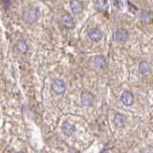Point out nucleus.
Returning a JSON list of instances; mask_svg holds the SVG:
<instances>
[{
  "instance_id": "obj_11",
  "label": "nucleus",
  "mask_w": 153,
  "mask_h": 153,
  "mask_svg": "<svg viewBox=\"0 0 153 153\" xmlns=\"http://www.w3.org/2000/svg\"><path fill=\"white\" fill-rule=\"evenodd\" d=\"M139 72H140V74L143 76H148L150 74L151 72V68H150V65L147 63L146 61H143L140 63L139 65Z\"/></svg>"
},
{
  "instance_id": "obj_2",
  "label": "nucleus",
  "mask_w": 153,
  "mask_h": 153,
  "mask_svg": "<svg viewBox=\"0 0 153 153\" xmlns=\"http://www.w3.org/2000/svg\"><path fill=\"white\" fill-rule=\"evenodd\" d=\"M128 37H129V33H128L127 30H126V29H123V28L117 29L116 32L114 33V36H113L114 40L119 42V43L126 42Z\"/></svg>"
},
{
  "instance_id": "obj_4",
  "label": "nucleus",
  "mask_w": 153,
  "mask_h": 153,
  "mask_svg": "<svg viewBox=\"0 0 153 153\" xmlns=\"http://www.w3.org/2000/svg\"><path fill=\"white\" fill-rule=\"evenodd\" d=\"M61 24L67 29H73L75 27V19L71 14L66 13L64 16H62L61 17Z\"/></svg>"
},
{
  "instance_id": "obj_13",
  "label": "nucleus",
  "mask_w": 153,
  "mask_h": 153,
  "mask_svg": "<svg viewBox=\"0 0 153 153\" xmlns=\"http://www.w3.org/2000/svg\"><path fill=\"white\" fill-rule=\"evenodd\" d=\"M96 7H97L100 11L105 12L108 9L107 0H97V1H96Z\"/></svg>"
},
{
  "instance_id": "obj_9",
  "label": "nucleus",
  "mask_w": 153,
  "mask_h": 153,
  "mask_svg": "<svg viewBox=\"0 0 153 153\" xmlns=\"http://www.w3.org/2000/svg\"><path fill=\"white\" fill-rule=\"evenodd\" d=\"M61 130H62V132H63V134L65 136H72L76 132V126H74L73 123L65 122L61 126Z\"/></svg>"
},
{
  "instance_id": "obj_10",
  "label": "nucleus",
  "mask_w": 153,
  "mask_h": 153,
  "mask_svg": "<svg viewBox=\"0 0 153 153\" xmlns=\"http://www.w3.org/2000/svg\"><path fill=\"white\" fill-rule=\"evenodd\" d=\"M70 8L73 13H79L83 10V4L79 0H72L70 3Z\"/></svg>"
},
{
  "instance_id": "obj_3",
  "label": "nucleus",
  "mask_w": 153,
  "mask_h": 153,
  "mask_svg": "<svg viewBox=\"0 0 153 153\" xmlns=\"http://www.w3.org/2000/svg\"><path fill=\"white\" fill-rule=\"evenodd\" d=\"M52 90L56 95H62L66 91V84L62 79H55L52 83Z\"/></svg>"
},
{
  "instance_id": "obj_15",
  "label": "nucleus",
  "mask_w": 153,
  "mask_h": 153,
  "mask_svg": "<svg viewBox=\"0 0 153 153\" xmlns=\"http://www.w3.org/2000/svg\"><path fill=\"white\" fill-rule=\"evenodd\" d=\"M141 19L143 22L145 23H148L151 20V13L148 12H143V13L141 14Z\"/></svg>"
},
{
  "instance_id": "obj_12",
  "label": "nucleus",
  "mask_w": 153,
  "mask_h": 153,
  "mask_svg": "<svg viewBox=\"0 0 153 153\" xmlns=\"http://www.w3.org/2000/svg\"><path fill=\"white\" fill-rule=\"evenodd\" d=\"M113 122H114V124L117 127H123L124 126H126V118H124L123 115H122L121 113H117L116 115H115L114 119H113Z\"/></svg>"
},
{
  "instance_id": "obj_6",
  "label": "nucleus",
  "mask_w": 153,
  "mask_h": 153,
  "mask_svg": "<svg viewBox=\"0 0 153 153\" xmlns=\"http://www.w3.org/2000/svg\"><path fill=\"white\" fill-rule=\"evenodd\" d=\"M80 102H81V104L84 105V106H91V105H93V102H94L93 95L89 92L82 93L80 96Z\"/></svg>"
},
{
  "instance_id": "obj_5",
  "label": "nucleus",
  "mask_w": 153,
  "mask_h": 153,
  "mask_svg": "<svg viewBox=\"0 0 153 153\" xmlns=\"http://www.w3.org/2000/svg\"><path fill=\"white\" fill-rule=\"evenodd\" d=\"M88 36L92 41L99 42L102 38V32L98 28H92L88 32Z\"/></svg>"
},
{
  "instance_id": "obj_1",
  "label": "nucleus",
  "mask_w": 153,
  "mask_h": 153,
  "mask_svg": "<svg viewBox=\"0 0 153 153\" xmlns=\"http://www.w3.org/2000/svg\"><path fill=\"white\" fill-rule=\"evenodd\" d=\"M38 16H39V12H38V10L36 8H28L26 10H24L23 12V18L28 23L33 24L36 22Z\"/></svg>"
},
{
  "instance_id": "obj_14",
  "label": "nucleus",
  "mask_w": 153,
  "mask_h": 153,
  "mask_svg": "<svg viewBox=\"0 0 153 153\" xmlns=\"http://www.w3.org/2000/svg\"><path fill=\"white\" fill-rule=\"evenodd\" d=\"M16 47H17L18 51L20 53H26L28 51V45L26 44L25 41H19L17 43Z\"/></svg>"
},
{
  "instance_id": "obj_8",
  "label": "nucleus",
  "mask_w": 153,
  "mask_h": 153,
  "mask_svg": "<svg viewBox=\"0 0 153 153\" xmlns=\"http://www.w3.org/2000/svg\"><path fill=\"white\" fill-rule=\"evenodd\" d=\"M94 66L99 70H104L107 67V62L105 57L102 56H98L94 59Z\"/></svg>"
},
{
  "instance_id": "obj_7",
  "label": "nucleus",
  "mask_w": 153,
  "mask_h": 153,
  "mask_svg": "<svg viewBox=\"0 0 153 153\" xmlns=\"http://www.w3.org/2000/svg\"><path fill=\"white\" fill-rule=\"evenodd\" d=\"M121 100L124 105L130 106V105H132L134 102V96L131 92H129V91H124V92L122 94Z\"/></svg>"
}]
</instances>
